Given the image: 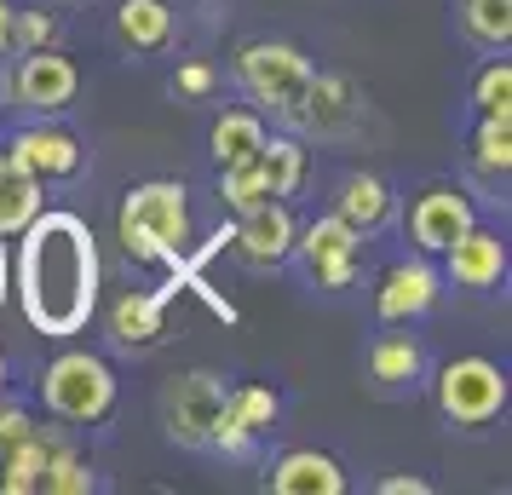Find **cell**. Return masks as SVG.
Instances as JSON below:
<instances>
[{"label":"cell","mask_w":512,"mask_h":495,"mask_svg":"<svg viewBox=\"0 0 512 495\" xmlns=\"http://www.w3.org/2000/svg\"><path fill=\"white\" fill-rule=\"evenodd\" d=\"M374 490L380 495H432V484H426V478H409V472H392V478H380Z\"/></svg>","instance_id":"33"},{"label":"cell","mask_w":512,"mask_h":495,"mask_svg":"<svg viewBox=\"0 0 512 495\" xmlns=\"http://www.w3.org/2000/svg\"><path fill=\"white\" fill-rule=\"evenodd\" d=\"M18 248V306H24L29 329L41 334H81L98 306V242L81 213H35Z\"/></svg>","instance_id":"1"},{"label":"cell","mask_w":512,"mask_h":495,"mask_svg":"<svg viewBox=\"0 0 512 495\" xmlns=\"http://www.w3.org/2000/svg\"><path fill=\"white\" fill-rule=\"evenodd\" d=\"M265 484L277 495H340L346 490V472H340V461L323 455V449H288L277 467H271Z\"/></svg>","instance_id":"14"},{"label":"cell","mask_w":512,"mask_h":495,"mask_svg":"<svg viewBox=\"0 0 512 495\" xmlns=\"http://www.w3.org/2000/svg\"><path fill=\"white\" fill-rule=\"evenodd\" d=\"M41 213V179H29L12 162V150H0V236H18Z\"/></svg>","instance_id":"18"},{"label":"cell","mask_w":512,"mask_h":495,"mask_svg":"<svg viewBox=\"0 0 512 495\" xmlns=\"http://www.w3.org/2000/svg\"><path fill=\"white\" fill-rule=\"evenodd\" d=\"M219 409H225V380L208 375V369L179 375L162 398L167 438L185 444V449H208V432H213V421H219Z\"/></svg>","instance_id":"7"},{"label":"cell","mask_w":512,"mask_h":495,"mask_svg":"<svg viewBox=\"0 0 512 495\" xmlns=\"http://www.w3.org/2000/svg\"><path fill=\"white\" fill-rule=\"evenodd\" d=\"M219 196L231 202L236 213L259 208V202H277L271 196V179L259 173V162H236V167H219Z\"/></svg>","instance_id":"28"},{"label":"cell","mask_w":512,"mask_h":495,"mask_svg":"<svg viewBox=\"0 0 512 495\" xmlns=\"http://www.w3.org/2000/svg\"><path fill=\"white\" fill-rule=\"evenodd\" d=\"M213 162L219 167H236V162H254L259 144H265V121L254 116V110H225V116L213 121Z\"/></svg>","instance_id":"20"},{"label":"cell","mask_w":512,"mask_h":495,"mask_svg":"<svg viewBox=\"0 0 512 495\" xmlns=\"http://www.w3.org/2000/svg\"><path fill=\"white\" fill-rule=\"evenodd\" d=\"M29 432H35V421H29L24 403H0V449L18 444V438H29Z\"/></svg>","instance_id":"32"},{"label":"cell","mask_w":512,"mask_h":495,"mask_svg":"<svg viewBox=\"0 0 512 495\" xmlns=\"http://www.w3.org/2000/svg\"><path fill=\"white\" fill-rule=\"evenodd\" d=\"M58 41V18L52 12H12V52H41Z\"/></svg>","instance_id":"30"},{"label":"cell","mask_w":512,"mask_h":495,"mask_svg":"<svg viewBox=\"0 0 512 495\" xmlns=\"http://www.w3.org/2000/svg\"><path fill=\"white\" fill-rule=\"evenodd\" d=\"M0 386H6V357H0Z\"/></svg>","instance_id":"36"},{"label":"cell","mask_w":512,"mask_h":495,"mask_svg":"<svg viewBox=\"0 0 512 495\" xmlns=\"http://www.w3.org/2000/svg\"><path fill=\"white\" fill-rule=\"evenodd\" d=\"M116 35H121V47H133V52L173 47V12H167V0H121Z\"/></svg>","instance_id":"16"},{"label":"cell","mask_w":512,"mask_h":495,"mask_svg":"<svg viewBox=\"0 0 512 495\" xmlns=\"http://www.w3.org/2000/svg\"><path fill=\"white\" fill-rule=\"evenodd\" d=\"M466 225H472V202H466L461 190H449V185L426 190L415 208H409V236H415V248L426 254V260H438Z\"/></svg>","instance_id":"12"},{"label":"cell","mask_w":512,"mask_h":495,"mask_svg":"<svg viewBox=\"0 0 512 495\" xmlns=\"http://www.w3.org/2000/svg\"><path fill=\"white\" fill-rule=\"evenodd\" d=\"M236 75L254 93V104H265L282 127L300 133L305 87H311V64H305L300 47H288V41H248V47L236 52Z\"/></svg>","instance_id":"3"},{"label":"cell","mask_w":512,"mask_h":495,"mask_svg":"<svg viewBox=\"0 0 512 495\" xmlns=\"http://www.w3.org/2000/svg\"><path fill=\"white\" fill-rule=\"evenodd\" d=\"M466 35L484 47H507L512 41V0H461Z\"/></svg>","instance_id":"26"},{"label":"cell","mask_w":512,"mask_h":495,"mask_svg":"<svg viewBox=\"0 0 512 495\" xmlns=\"http://www.w3.org/2000/svg\"><path fill=\"white\" fill-rule=\"evenodd\" d=\"M12 12H18V6H6V0H0V58L12 52Z\"/></svg>","instance_id":"34"},{"label":"cell","mask_w":512,"mask_h":495,"mask_svg":"<svg viewBox=\"0 0 512 495\" xmlns=\"http://www.w3.org/2000/svg\"><path fill=\"white\" fill-rule=\"evenodd\" d=\"M438 409L455 426H489L507 409V375L489 357H455L438 369Z\"/></svg>","instance_id":"5"},{"label":"cell","mask_w":512,"mask_h":495,"mask_svg":"<svg viewBox=\"0 0 512 495\" xmlns=\"http://www.w3.org/2000/svg\"><path fill=\"white\" fill-rule=\"evenodd\" d=\"M47 438V432H41ZM41 490L47 495H87L93 490V472H87V461L75 455L70 444H58V438H47V467H41Z\"/></svg>","instance_id":"23"},{"label":"cell","mask_w":512,"mask_h":495,"mask_svg":"<svg viewBox=\"0 0 512 495\" xmlns=\"http://www.w3.org/2000/svg\"><path fill=\"white\" fill-rule=\"evenodd\" d=\"M438 306V271L426 260H397L380 288H374V311H380V323H415L426 311Z\"/></svg>","instance_id":"11"},{"label":"cell","mask_w":512,"mask_h":495,"mask_svg":"<svg viewBox=\"0 0 512 495\" xmlns=\"http://www.w3.org/2000/svg\"><path fill=\"white\" fill-rule=\"evenodd\" d=\"M41 398L58 421L70 426H93L104 421L110 409H116V375H110V363L93 352H64L47 363V375H41Z\"/></svg>","instance_id":"4"},{"label":"cell","mask_w":512,"mask_h":495,"mask_svg":"<svg viewBox=\"0 0 512 495\" xmlns=\"http://www.w3.org/2000/svg\"><path fill=\"white\" fill-rule=\"evenodd\" d=\"M294 236H300V225H294V213H288V202H259V208L242 213V225L231 231V248L242 265H254V271H271V265H282L288 254H294Z\"/></svg>","instance_id":"9"},{"label":"cell","mask_w":512,"mask_h":495,"mask_svg":"<svg viewBox=\"0 0 512 495\" xmlns=\"http://www.w3.org/2000/svg\"><path fill=\"white\" fill-rule=\"evenodd\" d=\"M254 162H259V173L271 179V196H294V190L305 185V150L294 139H271V133H265Z\"/></svg>","instance_id":"22"},{"label":"cell","mask_w":512,"mask_h":495,"mask_svg":"<svg viewBox=\"0 0 512 495\" xmlns=\"http://www.w3.org/2000/svg\"><path fill=\"white\" fill-rule=\"evenodd\" d=\"M6 294H12V265H6V236H0V311H6Z\"/></svg>","instance_id":"35"},{"label":"cell","mask_w":512,"mask_h":495,"mask_svg":"<svg viewBox=\"0 0 512 495\" xmlns=\"http://www.w3.org/2000/svg\"><path fill=\"white\" fill-rule=\"evenodd\" d=\"M334 213L351 219L357 231H380V225L392 219V190H386V179H374V173H351L346 185H340Z\"/></svg>","instance_id":"19"},{"label":"cell","mask_w":512,"mask_h":495,"mask_svg":"<svg viewBox=\"0 0 512 495\" xmlns=\"http://www.w3.org/2000/svg\"><path fill=\"white\" fill-rule=\"evenodd\" d=\"M116 231H121V248H127L139 265H167V271L185 283V254H190L185 185H173V179H150V185L127 190Z\"/></svg>","instance_id":"2"},{"label":"cell","mask_w":512,"mask_h":495,"mask_svg":"<svg viewBox=\"0 0 512 495\" xmlns=\"http://www.w3.org/2000/svg\"><path fill=\"white\" fill-rule=\"evenodd\" d=\"M173 288H185L179 277L167 288H156V294H121L116 300V340L121 346H156L162 340V311L167 300H173Z\"/></svg>","instance_id":"17"},{"label":"cell","mask_w":512,"mask_h":495,"mask_svg":"<svg viewBox=\"0 0 512 495\" xmlns=\"http://www.w3.org/2000/svg\"><path fill=\"white\" fill-rule=\"evenodd\" d=\"M420 346L409 340V334H386L380 346L369 352V369H374V380H386V386H403V380H415L420 375Z\"/></svg>","instance_id":"24"},{"label":"cell","mask_w":512,"mask_h":495,"mask_svg":"<svg viewBox=\"0 0 512 495\" xmlns=\"http://www.w3.org/2000/svg\"><path fill=\"white\" fill-rule=\"evenodd\" d=\"M357 116V87L346 75H317L311 70V87H305V116L300 133H340Z\"/></svg>","instance_id":"15"},{"label":"cell","mask_w":512,"mask_h":495,"mask_svg":"<svg viewBox=\"0 0 512 495\" xmlns=\"http://www.w3.org/2000/svg\"><path fill=\"white\" fill-rule=\"evenodd\" d=\"M213 87H219V70L213 64H179V75H173V93L179 98H208Z\"/></svg>","instance_id":"31"},{"label":"cell","mask_w":512,"mask_h":495,"mask_svg":"<svg viewBox=\"0 0 512 495\" xmlns=\"http://www.w3.org/2000/svg\"><path fill=\"white\" fill-rule=\"evenodd\" d=\"M443 271L455 277V288H495L507 277V242L495 231H478V225H466L449 248H443Z\"/></svg>","instance_id":"13"},{"label":"cell","mask_w":512,"mask_h":495,"mask_svg":"<svg viewBox=\"0 0 512 495\" xmlns=\"http://www.w3.org/2000/svg\"><path fill=\"white\" fill-rule=\"evenodd\" d=\"M294 248L305 254V271H311V283L317 288H351L357 283V265H363V231L340 219V213H323V219H311L300 236H294Z\"/></svg>","instance_id":"6"},{"label":"cell","mask_w":512,"mask_h":495,"mask_svg":"<svg viewBox=\"0 0 512 495\" xmlns=\"http://www.w3.org/2000/svg\"><path fill=\"white\" fill-rule=\"evenodd\" d=\"M472 104H478V116L512 121V70H507V58L478 70V81H472Z\"/></svg>","instance_id":"29"},{"label":"cell","mask_w":512,"mask_h":495,"mask_svg":"<svg viewBox=\"0 0 512 495\" xmlns=\"http://www.w3.org/2000/svg\"><path fill=\"white\" fill-rule=\"evenodd\" d=\"M75 87H81V70H75L64 52H24L18 70H12V104L18 110H35V116H58L75 104Z\"/></svg>","instance_id":"8"},{"label":"cell","mask_w":512,"mask_h":495,"mask_svg":"<svg viewBox=\"0 0 512 495\" xmlns=\"http://www.w3.org/2000/svg\"><path fill=\"white\" fill-rule=\"evenodd\" d=\"M225 415H236V421L259 438V432L282 415V398L271 386H254V380H248V386H231V392H225Z\"/></svg>","instance_id":"25"},{"label":"cell","mask_w":512,"mask_h":495,"mask_svg":"<svg viewBox=\"0 0 512 495\" xmlns=\"http://www.w3.org/2000/svg\"><path fill=\"white\" fill-rule=\"evenodd\" d=\"M41 467H47V438L41 426L0 449V490L6 495H41Z\"/></svg>","instance_id":"21"},{"label":"cell","mask_w":512,"mask_h":495,"mask_svg":"<svg viewBox=\"0 0 512 495\" xmlns=\"http://www.w3.org/2000/svg\"><path fill=\"white\" fill-rule=\"evenodd\" d=\"M472 162H478V173H489V179H507V167H512V121H495V116L478 121V133H472Z\"/></svg>","instance_id":"27"},{"label":"cell","mask_w":512,"mask_h":495,"mask_svg":"<svg viewBox=\"0 0 512 495\" xmlns=\"http://www.w3.org/2000/svg\"><path fill=\"white\" fill-rule=\"evenodd\" d=\"M6 150H12V162L24 167L29 179H41V185H52V179H75V173L87 167L81 139H75V133H64V127H47V121L18 127Z\"/></svg>","instance_id":"10"}]
</instances>
